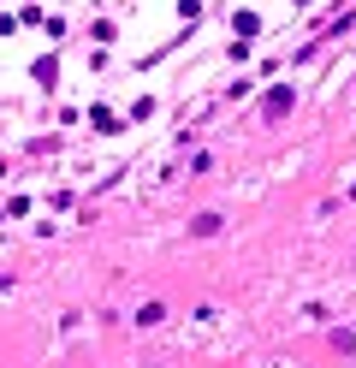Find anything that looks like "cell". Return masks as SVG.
I'll list each match as a JSON object with an SVG mask.
<instances>
[{
	"label": "cell",
	"mask_w": 356,
	"mask_h": 368,
	"mask_svg": "<svg viewBox=\"0 0 356 368\" xmlns=\"http://www.w3.org/2000/svg\"><path fill=\"white\" fill-rule=\"evenodd\" d=\"M190 232H196V238H214V232H220V214H196Z\"/></svg>",
	"instance_id": "6da1fadb"
},
{
	"label": "cell",
	"mask_w": 356,
	"mask_h": 368,
	"mask_svg": "<svg viewBox=\"0 0 356 368\" xmlns=\"http://www.w3.org/2000/svg\"><path fill=\"white\" fill-rule=\"evenodd\" d=\"M161 315H166L161 303H143V309H137V321H143V327H161Z\"/></svg>",
	"instance_id": "7a4b0ae2"
}]
</instances>
